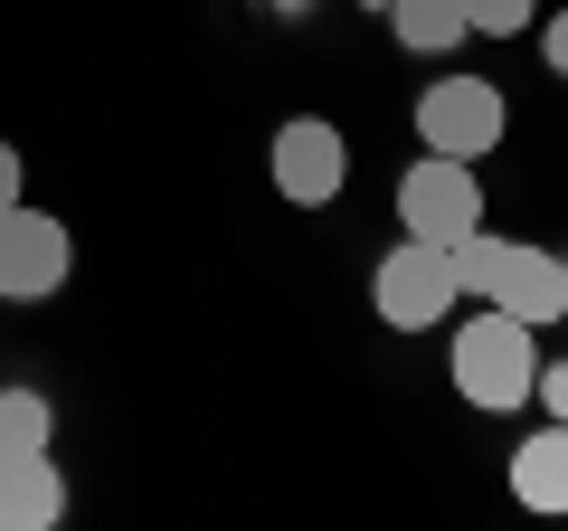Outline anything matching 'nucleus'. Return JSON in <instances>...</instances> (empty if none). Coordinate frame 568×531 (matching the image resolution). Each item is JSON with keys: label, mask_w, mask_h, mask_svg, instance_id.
<instances>
[{"label": "nucleus", "mask_w": 568, "mask_h": 531, "mask_svg": "<svg viewBox=\"0 0 568 531\" xmlns=\"http://www.w3.org/2000/svg\"><path fill=\"white\" fill-rule=\"evenodd\" d=\"M530 380H540V332L511 323L503 304H484L465 332H455V389H465L484 418L530 409Z\"/></svg>", "instance_id": "1"}, {"label": "nucleus", "mask_w": 568, "mask_h": 531, "mask_svg": "<svg viewBox=\"0 0 568 531\" xmlns=\"http://www.w3.org/2000/svg\"><path fill=\"white\" fill-rule=\"evenodd\" d=\"M511 133V104L493 77H436L417 96V143L426 152H455V162H484L493 143Z\"/></svg>", "instance_id": "2"}, {"label": "nucleus", "mask_w": 568, "mask_h": 531, "mask_svg": "<svg viewBox=\"0 0 568 531\" xmlns=\"http://www.w3.org/2000/svg\"><path fill=\"white\" fill-rule=\"evenodd\" d=\"M369 304H379L388 332H436L455 313V266L436 238H398L379 257V275H369Z\"/></svg>", "instance_id": "3"}, {"label": "nucleus", "mask_w": 568, "mask_h": 531, "mask_svg": "<svg viewBox=\"0 0 568 531\" xmlns=\"http://www.w3.org/2000/svg\"><path fill=\"white\" fill-rule=\"evenodd\" d=\"M67 266H77V238L58 209H29V200L0 209V304H48L67 285Z\"/></svg>", "instance_id": "4"}, {"label": "nucleus", "mask_w": 568, "mask_h": 531, "mask_svg": "<svg viewBox=\"0 0 568 531\" xmlns=\"http://www.w3.org/2000/svg\"><path fill=\"white\" fill-rule=\"evenodd\" d=\"M398 228L407 238H465V228H484V181H474V162H455V152H426V162L398 171Z\"/></svg>", "instance_id": "5"}, {"label": "nucleus", "mask_w": 568, "mask_h": 531, "mask_svg": "<svg viewBox=\"0 0 568 531\" xmlns=\"http://www.w3.org/2000/svg\"><path fill=\"white\" fill-rule=\"evenodd\" d=\"M275 190L294 209H323V200H342V181H351V143H342V123H323V114H294V123H275Z\"/></svg>", "instance_id": "6"}, {"label": "nucleus", "mask_w": 568, "mask_h": 531, "mask_svg": "<svg viewBox=\"0 0 568 531\" xmlns=\"http://www.w3.org/2000/svg\"><path fill=\"white\" fill-rule=\"evenodd\" d=\"M484 304H503L511 323H568V257H549V247H530V238H511L503 247V266H493V294Z\"/></svg>", "instance_id": "7"}, {"label": "nucleus", "mask_w": 568, "mask_h": 531, "mask_svg": "<svg viewBox=\"0 0 568 531\" xmlns=\"http://www.w3.org/2000/svg\"><path fill=\"white\" fill-rule=\"evenodd\" d=\"M67 522V474L48 465V447L0 455V531H58Z\"/></svg>", "instance_id": "8"}, {"label": "nucleus", "mask_w": 568, "mask_h": 531, "mask_svg": "<svg viewBox=\"0 0 568 531\" xmlns=\"http://www.w3.org/2000/svg\"><path fill=\"white\" fill-rule=\"evenodd\" d=\"M511 503L521 512H568V428L559 418L540 437H521V455H511Z\"/></svg>", "instance_id": "9"}, {"label": "nucleus", "mask_w": 568, "mask_h": 531, "mask_svg": "<svg viewBox=\"0 0 568 531\" xmlns=\"http://www.w3.org/2000/svg\"><path fill=\"white\" fill-rule=\"evenodd\" d=\"M388 29H398V48H417V58H446V48H465V0H388L379 10Z\"/></svg>", "instance_id": "10"}, {"label": "nucleus", "mask_w": 568, "mask_h": 531, "mask_svg": "<svg viewBox=\"0 0 568 531\" xmlns=\"http://www.w3.org/2000/svg\"><path fill=\"white\" fill-rule=\"evenodd\" d=\"M58 437V409H48L39 389H0V455H29Z\"/></svg>", "instance_id": "11"}, {"label": "nucleus", "mask_w": 568, "mask_h": 531, "mask_svg": "<svg viewBox=\"0 0 568 531\" xmlns=\"http://www.w3.org/2000/svg\"><path fill=\"white\" fill-rule=\"evenodd\" d=\"M511 238H493V228H465V238H446V266H455V294H474L484 304L493 294V266H503Z\"/></svg>", "instance_id": "12"}, {"label": "nucleus", "mask_w": 568, "mask_h": 531, "mask_svg": "<svg viewBox=\"0 0 568 531\" xmlns=\"http://www.w3.org/2000/svg\"><path fill=\"white\" fill-rule=\"evenodd\" d=\"M530 20H540V0H465L474 39H530Z\"/></svg>", "instance_id": "13"}, {"label": "nucleus", "mask_w": 568, "mask_h": 531, "mask_svg": "<svg viewBox=\"0 0 568 531\" xmlns=\"http://www.w3.org/2000/svg\"><path fill=\"white\" fill-rule=\"evenodd\" d=\"M530 399H540V409H549V418H559V428H568V361H549L540 380H530Z\"/></svg>", "instance_id": "14"}, {"label": "nucleus", "mask_w": 568, "mask_h": 531, "mask_svg": "<svg viewBox=\"0 0 568 531\" xmlns=\"http://www.w3.org/2000/svg\"><path fill=\"white\" fill-rule=\"evenodd\" d=\"M540 58H549V77H568V10L540 20Z\"/></svg>", "instance_id": "15"}, {"label": "nucleus", "mask_w": 568, "mask_h": 531, "mask_svg": "<svg viewBox=\"0 0 568 531\" xmlns=\"http://www.w3.org/2000/svg\"><path fill=\"white\" fill-rule=\"evenodd\" d=\"M10 200H29V162H20V143H0V209Z\"/></svg>", "instance_id": "16"}, {"label": "nucleus", "mask_w": 568, "mask_h": 531, "mask_svg": "<svg viewBox=\"0 0 568 531\" xmlns=\"http://www.w3.org/2000/svg\"><path fill=\"white\" fill-rule=\"evenodd\" d=\"M265 10H275V20H304V10H313V0H265Z\"/></svg>", "instance_id": "17"}, {"label": "nucleus", "mask_w": 568, "mask_h": 531, "mask_svg": "<svg viewBox=\"0 0 568 531\" xmlns=\"http://www.w3.org/2000/svg\"><path fill=\"white\" fill-rule=\"evenodd\" d=\"M369 10H388V0H369Z\"/></svg>", "instance_id": "18"}]
</instances>
